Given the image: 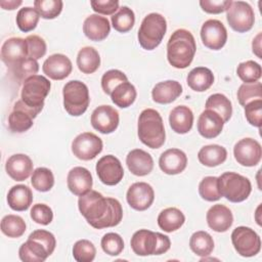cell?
Returning a JSON list of instances; mask_svg holds the SVG:
<instances>
[{
	"label": "cell",
	"mask_w": 262,
	"mask_h": 262,
	"mask_svg": "<svg viewBox=\"0 0 262 262\" xmlns=\"http://www.w3.org/2000/svg\"><path fill=\"white\" fill-rule=\"evenodd\" d=\"M13 78L18 84L24 83L29 77L37 75L39 71V64L36 59L27 57L24 60L17 62L16 64L9 68Z\"/></svg>",
	"instance_id": "f35d334b"
},
{
	"label": "cell",
	"mask_w": 262,
	"mask_h": 262,
	"mask_svg": "<svg viewBox=\"0 0 262 262\" xmlns=\"http://www.w3.org/2000/svg\"><path fill=\"white\" fill-rule=\"evenodd\" d=\"M201 39L207 48L219 50L227 41L226 28L218 19H208L202 26Z\"/></svg>",
	"instance_id": "5bb4252c"
},
{
	"label": "cell",
	"mask_w": 262,
	"mask_h": 262,
	"mask_svg": "<svg viewBox=\"0 0 262 262\" xmlns=\"http://www.w3.org/2000/svg\"><path fill=\"white\" fill-rule=\"evenodd\" d=\"M167 31L166 18L160 13L147 14L138 30V42L145 50H154L158 47Z\"/></svg>",
	"instance_id": "8992f818"
},
{
	"label": "cell",
	"mask_w": 262,
	"mask_h": 262,
	"mask_svg": "<svg viewBox=\"0 0 262 262\" xmlns=\"http://www.w3.org/2000/svg\"><path fill=\"white\" fill-rule=\"evenodd\" d=\"M135 24V14L131 8L128 6H122L118 12L112 16L113 28L120 32L126 33L130 31Z\"/></svg>",
	"instance_id": "ab89813d"
},
{
	"label": "cell",
	"mask_w": 262,
	"mask_h": 262,
	"mask_svg": "<svg viewBox=\"0 0 262 262\" xmlns=\"http://www.w3.org/2000/svg\"><path fill=\"white\" fill-rule=\"evenodd\" d=\"M119 113L111 105H99L91 115L90 122L92 127L102 134L113 133L119 126Z\"/></svg>",
	"instance_id": "9a60e30c"
},
{
	"label": "cell",
	"mask_w": 262,
	"mask_h": 262,
	"mask_svg": "<svg viewBox=\"0 0 262 262\" xmlns=\"http://www.w3.org/2000/svg\"><path fill=\"white\" fill-rule=\"evenodd\" d=\"M261 37H262V34L261 32L258 33V35L253 39V42H252V49H253V52L254 54L259 57V58H262V54H261Z\"/></svg>",
	"instance_id": "680465c9"
},
{
	"label": "cell",
	"mask_w": 262,
	"mask_h": 262,
	"mask_svg": "<svg viewBox=\"0 0 262 262\" xmlns=\"http://www.w3.org/2000/svg\"><path fill=\"white\" fill-rule=\"evenodd\" d=\"M223 126L224 121L222 118L212 110L206 108L198 120V131L207 139L217 137L221 133Z\"/></svg>",
	"instance_id": "cb8c5ba5"
},
{
	"label": "cell",
	"mask_w": 262,
	"mask_h": 262,
	"mask_svg": "<svg viewBox=\"0 0 262 262\" xmlns=\"http://www.w3.org/2000/svg\"><path fill=\"white\" fill-rule=\"evenodd\" d=\"M33 119L35 118L32 114L23 106L20 100H17L8 117V127L14 133L26 132L33 126Z\"/></svg>",
	"instance_id": "83f0119b"
},
{
	"label": "cell",
	"mask_w": 262,
	"mask_h": 262,
	"mask_svg": "<svg viewBox=\"0 0 262 262\" xmlns=\"http://www.w3.org/2000/svg\"><path fill=\"white\" fill-rule=\"evenodd\" d=\"M196 45L192 34L185 29L176 30L167 43V58L176 69L187 68L195 54Z\"/></svg>",
	"instance_id": "7a4b0ae2"
},
{
	"label": "cell",
	"mask_w": 262,
	"mask_h": 262,
	"mask_svg": "<svg viewBox=\"0 0 262 262\" xmlns=\"http://www.w3.org/2000/svg\"><path fill=\"white\" fill-rule=\"evenodd\" d=\"M186 82L193 91L204 92L213 85L214 75L208 68L196 67L188 73Z\"/></svg>",
	"instance_id": "f546056e"
},
{
	"label": "cell",
	"mask_w": 262,
	"mask_h": 262,
	"mask_svg": "<svg viewBox=\"0 0 262 262\" xmlns=\"http://www.w3.org/2000/svg\"><path fill=\"white\" fill-rule=\"evenodd\" d=\"M169 124L172 130L178 134L189 132L193 124V114L186 105L174 107L169 115Z\"/></svg>",
	"instance_id": "4316f807"
},
{
	"label": "cell",
	"mask_w": 262,
	"mask_h": 262,
	"mask_svg": "<svg viewBox=\"0 0 262 262\" xmlns=\"http://www.w3.org/2000/svg\"><path fill=\"white\" fill-rule=\"evenodd\" d=\"M83 32L91 41H102L108 36L111 32V25L105 16L90 14L84 20Z\"/></svg>",
	"instance_id": "603a6c76"
},
{
	"label": "cell",
	"mask_w": 262,
	"mask_h": 262,
	"mask_svg": "<svg viewBox=\"0 0 262 262\" xmlns=\"http://www.w3.org/2000/svg\"><path fill=\"white\" fill-rule=\"evenodd\" d=\"M28 45V55L31 58L39 59L46 53L47 46L43 38L38 35H30L26 38Z\"/></svg>",
	"instance_id": "816d5d0a"
},
{
	"label": "cell",
	"mask_w": 262,
	"mask_h": 262,
	"mask_svg": "<svg viewBox=\"0 0 262 262\" xmlns=\"http://www.w3.org/2000/svg\"><path fill=\"white\" fill-rule=\"evenodd\" d=\"M31 218L38 224L48 225L53 219V212L46 204H36L31 209Z\"/></svg>",
	"instance_id": "f5cc1de1"
},
{
	"label": "cell",
	"mask_w": 262,
	"mask_h": 262,
	"mask_svg": "<svg viewBox=\"0 0 262 262\" xmlns=\"http://www.w3.org/2000/svg\"><path fill=\"white\" fill-rule=\"evenodd\" d=\"M33 202V193L29 186L17 184L12 186L7 193L8 206L17 212L26 211L30 208Z\"/></svg>",
	"instance_id": "f1b7e54d"
},
{
	"label": "cell",
	"mask_w": 262,
	"mask_h": 262,
	"mask_svg": "<svg viewBox=\"0 0 262 262\" xmlns=\"http://www.w3.org/2000/svg\"><path fill=\"white\" fill-rule=\"evenodd\" d=\"M237 100L241 105L245 106L252 100L262 99V84L261 82L244 83L237 90Z\"/></svg>",
	"instance_id": "bcb514c9"
},
{
	"label": "cell",
	"mask_w": 262,
	"mask_h": 262,
	"mask_svg": "<svg viewBox=\"0 0 262 262\" xmlns=\"http://www.w3.org/2000/svg\"><path fill=\"white\" fill-rule=\"evenodd\" d=\"M184 222V214L179 209L174 207L164 209L158 216V225L166 232H172L179 229Z\"/></svg>",
	"instance_id": "d6a6232c"
},
{
	"label": "cell",
	"mask_w": 262,
	"mask_h": 262,
	"mask_svg": "<svg viewBox=\"0 0 262 262\" xmlns=\"http://www.w3.org/2000/svg\"><path fill=\"white\" fill-rule=\"evenodd\" d=\"M96 255L94 245L88 239H80L73 247V257L78 262H91Z\"/></svg>",
	"instance_id": "7dc6e473"
},
{
	"label": "cell",
	"mask_w": 262,
	"mask_h": 262,
	"mask_svg": "<svg viewBox=\"0 0 262 262\" xmlns=\"http://www.w3.org/2000/svg\"><path fill=\"white\" fill-rule=\"evenodd\" d=\"M0 227L2 233L6 236L17 238L25 233L27 226L25 220L20 216L9 214L2 218Z\"/></svg>",
	"instance_id": "74e56055"
},
{
	"label": "cell",
	"mask_w": 262,
	"mask_h": 262,
	"mask_svg": "<svg viewBox=\"0 0 262 262\" xmlns=\"http://www.w3.org/2000/svg\"><path fill=\"white\" fill-rule=\"evenodd\" d=\"M189 247L191 251L201 257L209 256L214 250L213 237L207 231H195L189 239Z\"/></svg>",
	"instance_id": "d590c367"
},
{
	"label": "cell",
	"mask_w": 262,
	"mask_h": 262,
	"mask_svg": "<svg viewBox=\"0 0 262 262\" xmlns=\"http://www.w3.org/2000/svg\"><path fill=\"white\" fill-rule=\"evenodd\" d=\"M63 107L67 113L73 117L83 115L89 105V90L86 84L78 80H72L66 83L62 89Z\"/></svg>",
	"instance_id": "52a82bcc"
},
{
	"label": "cell",
	"mask_w": 262,
	"mask_h": 262,
	"mask_svg": "<svg viewBox=\"0 0 262 262\" xmlns=\"http://www.w3.org/2000/svg\"><path fill=\"white\" fill-rule=\"evenodd\" d=\"M226 18L233 31L245 33L253 28L255 14L249 3L245 1H230L226 9Z\"/></svg>",
	"instance_id": "9c48e42d"
},
{
	"label": "cell",
	"mask_w": 262,
	"mask_h": 262,
	"mask_svg": "<svg viewBox=\"0 0 262 262\" xmlns=\"http://www.w3.org/2000/svg\"><path fill=\"white\" fill-rule=\"evenodd\" d=\"M33 162L29 156L24 154H15L10 156L5 164L6 173L15 181L26 180L33 171Z\"/></svg>",
	"instance_id": "44dd1931"
},
{
	"label": "cell",
	"mask_w": 262,
	"mask_h": 262,
	"mask_svg": "<svg viewBox=\"0 0 262 262\" xmlns=\"http://www.w3.org/2000/svg\"><path fill=\"white\" fill-rule=\"evenodd\" d=\"M182 93V86L174 80H167L155 85L151 90L152 100L157 103L167 104L174 101Z\"/></svg>",
	"instance_id": "484cf974"
},
{
	"label": "cell",
	"mask_w": 262,
	"mask_h": 262,
	"mask_svg": "<svg viewBox=\"0 0 262 262\" xmlns=\"http://www.w3.org/2000/svg\"><path fill=\"white\" fill-rule=\"evenodd\" d=\"M231 243L243 257H253L261 250V239L257 232L247 226H238L231 233Z\"/></svg>",
	"instance_id": "30bf717a"
},
{
	"label": "cell",
	"mask_w": 262,
	"mask_h": 262,
	"mask_svg": "<svg viewBox=\"0 0 262 262\" xmlns=\"http://www.w3.org/2000/svg\"><path fill=\"white\" fill-rule=\"evenodd\" d=\"M63 2L61 0H36L34 7L42 18L53 19L57 17L62 10Z\"/></svg>",
	"instance_id": "f6af8a7d"
},
{
	"label": "cell",
	"mask_w": 262,
	"mask_h": 262,
	"mask_svg": "<svg viewBox=\"0 0 262 262\" xmlns=\"http://www.w3.org/2000/svg\"><path fill=\"white\" fill-rule=\"evenodd\" d=\"M102 147V140L92 132H83L72 142L74 156L83 161L93 160L101 152Z\"/></svg>",
	"instance_id": "8fae6325"
},
{
	"label": "cell",
	"mask_w": 262,
	"mask_h": 262,
	"mask_svg": "<svg viewBox=\"0 0 262 262\" xmlns=\"http://www.w3.org/2000/svg\"><path fill=\"white\" fill-rule=\"evenodd\" d=\"M127 76L119 70H110L101 78V88L105 94L111 95L114 89L121 83L127 82Z\"/></svg>",
	"instance_id": "681fc988"
},
{
	"label": "cell",
	"mask_w": 262,
	"mask_h": 262,
	"mask_svg": "<svg viewBox=\"0 0 262 262\" xmlns=\"http://www.w3.org/2000/svg\"><path fill=\"white\" fill-rule=\"evenodd\" d=\"M129 171L136 176H145L152 171L154 160L151 156L140 148L132 149L126 157Z\"/></svg>",
	"instance_id": "d4e9b609"
},
{
	"label": "cell",
	"mask_w": 262,
	"mask_h": 262,
	"mask_svg": "<svg viewBox=\"0 0 262 262\" xmlns=\"http://www.w3.org/2000/svg\"><path fill=\"white\" fill-rule=\"evenodd\" d=\"M231 0H201L200 6L207 13L218 14L226 11Z\"/></svg>",
	"instance_id": "9f6ffc18"
},
{
	"label": "cell",
	"mask_w": 262,
	"mask_h": 262,
	"mask_svg": "<svg viewBox=\"0 0 262 262\" xmlns=\"http://www.w3.org/2000/svg\"><path fill=\"white\" fill-rule=\"evenodd\" d=\"M244 107L247 121L252 126L260 128L262 124V99L252 100Z\"/></svg>",
	"instance_id": "f907efd6"
},
{
	"label": "cell",
	"mask_w": 262,
	"mask_h": 262,
	"mask_svg": "<svg viewBox=\"0 0 262 262\" xmlns=\"http://www.w3.org/2000/svg\"><path fill=\"white\" fill-rule=\"evenodd\" d=\"M137 92L133 84L130 82H123L119 84L111 93L112 101L121 108L129 107L136 99Z\"/></svg>",
	"instance_id": "e575fe53"
},
{
	"label": "cell",
	"mask_w": 262,
	"mask_h": 262,
	"mask_svg": "<svg viewBox=\"0 0 262 262\" xmlns=\"http://www.w3.org/2000/svg\"><path fill=\"white\" fill-rule=\"evenodd\" d=\"M31 183L33 187L41 192L49 191L54 185V176L51 170L45 167H39L34 170Z\"/></svg>",
	"instance_id": "60d3db41"
},
{
	"label": "cell",
	"mask_w": 262,
	"mask_h": 262,
	"mask_svg": "<svg viewBox=\"0 0 262 262\" xmlns=\"http://www.w3.org/2000/svg\"><path fill=\"white\" fill-rule=\"evenodd\" d=\"M101 248L103 252L110 256L121 254L124 249V241L122 236L116 232L105 233L101 238Z\"/></svg>",
	"instance_id": "c3c4849f"
},
{
	"label": "cell",
	"mask_w": 262,
	"mask_h": 262,
	"mask_svg": "<svg viewBox=\"0 0 262 262\" xmlns=\"http://www.w3.org/2000/svg\"><path fill=\"white\" fill-rule=\"evenodd\" d=\"M227 150L218 144H209L203 146L198 154L201 164L207 167H216L226 161Z\"/></svg>",
	"instance_id": "1f68e13d"
},
{
	"label": "cell",
	"mask_w": 262,
	"mask_h": 262,
	"mask_svg": "<svg viewBox=\"0 0 262 262\" xmlns=\"http://www.w3.org/2000/svg\"><path fill=\"white\" fill-rule=\"evenodd\" d=\"M206 219L208 226L216 232L227 231L233 223V216L231 211L229 208L221 204L213 205L208 210Z\"/></svg>",
	"instance_id": "7402d4cb"
},
{
	"label": "cell",
	"mask_w": 262,
	"mask_h": 262,
	"mask_svg": "<svg viewBox=\"0 0 262 262\" xmlns=\"http://www.w3.org/2000/svg\"><path fill=\"white\" fill-rule=\"evenodd\" d=\"M23 4L21 0H1L0 6L5 10H13Z\"/></svg>",
	"instance_id": "6f0895ef"
},
{
	"label": "cell",
	"mask_w": 262,
	"mask_h": 262,
	"mask_svg": "<svg viewBox=\"0 0 262 262\" xmlns=\"http://www.w3.org/2000/svg\"><path fill=\"white\" fill-rule=\"evenodd\" d=\"M68 188L75 195L81 196L91 190L93 179L90 171L84 167H74L67 177Z\"/></svg>",
	"instance_id": "d6986e66"
},
{
	"label": "cell",
	"mask_w": 262,
	"mask_h": 262,
	"mask_svg": "<svg viewBox=\"0 0 262 262\" xmlns=\"http://www.w3.org/2000/svg\"><path fill=\"white\" fill-rule=\"evenodd\" d=\"M221 195L231 203H241L248 199L252 191L251 181L235 172H225L218 177Z\"/></svg>",
	"instance_id": "ba28073f"
},
{
	"label": "cell",
	"mask_w": 262,
	"mask_h": 262,
	"mask_svg": "<svg viewBox=\"0 0 262 262\" xmlns=\"http://www.w3.org/2000/svg\"><path fill=\"white\" fill-rule=\"evenodd\" d=\"M29 57L26 39L12 37L7 39L1 47V59L7 67H12Z\"/></svg>",
	"instance_id": "e0dca14e"
},
{
	"label": "cell",
	"mask_w": 262,
	"mask_h": 262,
	"mask_svg": "<svg viewBox=\"0 0 262 262\" xmlns=\"http://www.w3.org/2000/svg\"><path fill=\"white\" fill-rule=\"evenodd\" d=\"M95 170L99 180L110 186L120 183L124 176V169L121 162L113 155H106L100 158L96 163Z\"/></svg>",
	"instance_id": "7c38bea8"
},
{
	"label": "cell",
	"mask_w": 262,
	"mask_h": 262,
	"mask_svg": "<svg viewBox=\"0 0 262 262\" xmlns=\"http://www.w3.org/2000/svg\"><path fill=\"white\" fill-rule=\"evenodd\" d=\"M78 207L86 221L96 229L117 226L123 218L120 202L113 198H104L96 190H90L81 195Z\"/></svg>",
	"instance_id": "6da1fadb"
},
{
	"label": "cell",
	"mask_w": 262,
	"mask_h": 262,
	"mask_svg": "<svg viewBox=\"0 0 262 262\" xmlns=\"http://www.w3.org/2000/svg\"><path fill=\"white\" fill-rule=\"evenodd\" d=\"M90 5L95 12L104 15L115 14L119 9L118 0H92L90 1Z\"/></svg>",
	"instance_id": "11a10c76"
},
{
	"label": "cell",
	"mask_w": 262,
	"mask_h": 262,
	"mask_svg": "<svg viewBox=\"0 0 262 262\" xmlns=\"http://www.w3.org/2000/svg\"><path fill=\"white\" fill-rule=\"evenodd\" d=\"M77 66L83 74H93L100 66L99 53L91 46L83 47L78 52Z\"/></svg>",
	"instance_id": "836d02e7"
},
{
	"label": "cell",
	"mask_w": 262,
	"mask_h": 262,
	"mask_svg": "<svg viewBox=\"0 0 262 262\" xmlns=\"http://www.w3.org/2000/svg\"><path fill=\"white\" fill-rule=\"evenodd\" d=\"M19 259L24 262H44L50 255L39 242L28 238L18 250Z\"/></svg>",
	"instance_id": "4dcf8cb0"
},
{
	"label": "cell",
	"mask_w": 262,
	"mask_h": 262,
	"mask_svg": "<svg viewBox=\"0 0 262 262\" xmlns=\"http://www.w3.org/2000/svg\"><path fill=\"white\" fill-rule=\"evenodd\" d=\"M187 165V157L181 149L169 148L159 159L160 169L168 175H176L184 171Z\"/></svg>",
	"instance_id": "ffe728a7"
},
{
	"label": "cell",
	"mask_w": 262,
	"mask_h": 262,
	"mask_svg": "<svg viewBox=\"0 0 262 262\" xmlns=\"http://www.w3.org/2000/svg\"><path fill=\"white\" fill-rule=\"evenodd\" d=\"M50 87L51 84L46 77L31 76L23 83L20 98L27 107L38 115L43 110L44 100L49 94Z\"/></svg>",
	"instance_id": "5b68a950"
},
{
	"label": "cell",
	"mask_w": 262,
	"mask_h": 262,
	"mask_svg": "<svg viewBox=\"0 0 262 262\" xmlns=\"http://www.w3.org/2000/svg\"><path fill=\"white\" fill-rule=\"evenodd\" d=\"M139 140L149 148H160L166 140V132L160 113L154 108L143 110L138 118Z\"/></svg>",
	"instance_id": "3957f363"
},
{
	"label": "cell",
	"mask_w": 262,
	"mask_h": 262,
	"mask_svg": "<svg viewBox=\"0 0 262 262\" xmlns=\"http://www.w3.org/2000/svg\"><path fill=\"white\" fill-rule=\"evenodd\" d=\"M131 249L138 256L161 255L171 247L169 236L147 229H139L131 237Z\"/></svg>",
	"instance_id": "277c9868"
},
{
	"label": "cell",
	"mask_w": 262,
	"mask_h": 262,
	"mask_svg": "<svg viewBox=\"0 0 262 262\" xmlns=\"http://www.w3.org/2000/svg\"><path fill=\"white\" fill-rule=\"evenodd\" d=\"M39 18L40 14L38 13L35 7L33 8L30 6H26L18 10L15 20L18 29L21 32L27 33L33 31L37 27Z\"/></svg>",
	"instance_id": "b9f144b4"
},
{
	"label": "cell",
	"mask_w": 262,
	"mask_h": 262,
	"mask_svg": "<svg viewBox=\"0 0 262 262\" xmlns=\"http://www.w3.org/2000/svg\"><path fill=\"white\" fill-rule=\"evenodd\" d=\"M199 193L202 199L208 202H215L222 198L219 184L218 177L215 176H207L202 179L199 184Z\"/></svg>",
	"instance_id": "7bdbcfd3"
},
{
	"label": "cell",
	"mask_w": 262,
	"mask_h": 262,
	"mask_svg": "<svg viewBox=\"0 0 262 262\" xmlns=\"http://www.w3.org/2000/svg\"><path fill=\"white\" fill-rule=\"evenodd\" d=\"M28 238H32L35 239L37 242H39L41 245H43L47 252L49 253V255H51L55 249L56 246V239L54 237V235L44 229H37L35 231H33Z\"/></svg>",
	"instance_id": "db71d44e"
},
{
	"label": "cell",
	"mask_w": 262,
	"mask_h": 262,
	"mask_svg": "<svg viewBox=\"0 0 262 262\" xmlns=\"http://www.w3.org/2000/svg\"><path fill=\"white\" fill-rule=\"evenodd\" d=\"M236 74L244 83L258 82L262 76L261 66L254 60H247L237 66Z\"/></svg>",
	"instance_id": "ee69618b"
},
{
	"label": "cell",
	"mask_w": 262,
	"mask_h": 262,
	"mask_svg": "<svg viewBox=\"0 0 262 262\" xmlns=\"http://www.w3.org/2000/svg\"><path fill=\"white\" fill-rule=\"evenodd\" d=\"M234 159L238 164L245 167H254L261 161V144L250 137L238 140L233 147Z\"/></svg>",
	"instance_id": "4fadbf2b"
},
{
	"label": "cell",
	"mask_w": 262,
	"mask_h": 262,
	"mask_svg": "<svg viewBox=\"0 0 262 262\" xmlns=\"http://www.w3.org/2000/svg\"><path fill=\"white\" fill-rule=\"evenodd\" d=\"M126 200L132 209L144 211L152 205L155 191L146 182H135L128 188Z\"/></svg>",
	"instance_id": "2e32d148"
},
{
	"label": "cell",
	"mask_w": 262,
	"mask_h": 262,
	"mask_svg": "<svg viewBox=\"0 0 262 262\" xmlns=\"http://www.w3.org/2000/svg\"><path fill=\"white\" fill-rule=\"evenodd\" d=\"M207 110H212L215 113H217L222 120L225 122H228L232 115V105L230 100L221 93H215L208 97L206 104Z\"/></svg>",
	"instance_id": "8d00e7d4"
},
{
	"label": "cell",
	"mask_w": 262,
	"mask_h": 262,
	"mask_svg": "<svg viewBox=\"0 0 262 262\" xmlns=\"http://www.w3.org/2000/svg\"><path fill=\"white\" fill-rule=\"evenodd\" d=\"M43 73L52 80H63L72 72L73 66L71 59L61 53L50 55L43 62Z\"/></svg>",
	"instance_id": "ac0fdd59"
}]
</instances>
